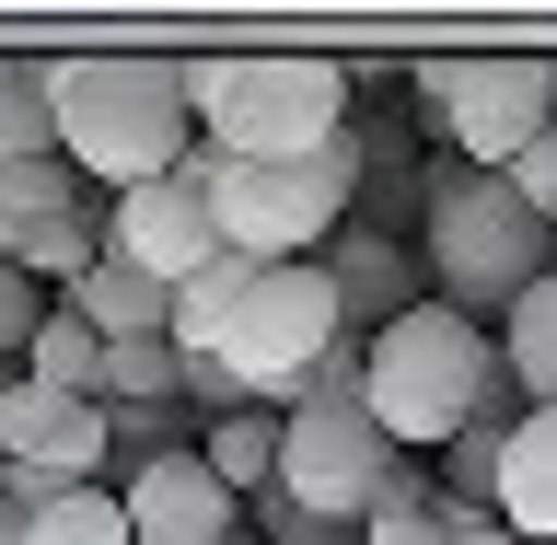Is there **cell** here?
I'll use <instances>...</instances> for the list:
<instances>
[{"label":"cell","instance_id":"7","mask_svg":"<svg viewBox=\"0 0 557 545\" xmlns=\"http://www.w3.org/2000/svg\"><path fill=\"white\" fill-rule=\"evenodd\" d=\"M337 337H348V313L313 256L302 268H256V290L233 302V337H221V372H233V395H302Z\"/></svg>","mask_w":557,"mask_h":545},{"label":"cell","instance_id":"19","mask_svg":"<svg viewBox=\"0 0 557 545\" xmlns=\"http://www.w3.org/2000/svg\"><path fill=\"white\" fill-rule=\"evenodd\" d=\"M453 534H465V511H453V499H430V487H418V465H395V487H383L372 522H360V545H453Z\"/></svg>","mask_w":557,"mask_h":545},{"label":"cell","instance_id":"13","mask_svg":"<svg viewBox=\"0 0 557 545\" xmlns=\"http://www.w3.org/2000/svg\"><path fill=\"white\" fill-rule=\"evenodd\" d=\"M313 268L337 278V313H372V337L395 325V313H418V268L395 256V244H372V233H337Z\"/></svg>","mask_w":557,"mask_h":545},{"label":"cell","instance_id":"23","mask_svg":"<svg viewBox=\"0 0 557 545\" xmlns=\"http://www.w3.org/2000/svg\"><path fill=\"white\" fill-rule=\"evenodd\" d=\"M186 383V348L151 337V348H104V407H174Z\"/></svg>","mask_w":557,"mask_h":545},{"label":"cell","instance_id":"10","mask_svg":"<svg viewBox=\"0 0 557 545\" xmlns=\"http://www.w3.org/2000/svg\"><path fill=\"white\" fill-rule=\"evenodd\" d=\"M0 465H35L59 487H104V407L94 395H47V383H0Z\"/></svg>","mask_w":557,"mask_h":545},{"label":"cell","instance_id":"9","mask_svg":"<svg viewBox=\"0 0 557 545\" xmlns=\"http://www.w3.org/2000/svg\"><path fill=\"white\" fill-rule=\"evenodd\" d=\"M104 256H116V268H139L151 290H186V278L221 256V221H209V174H198V151L104 209Z\"/></svg>","mask_w":557,"mask_h":545},{"label":"cell","instance_id":"11","mask_svg":"<svg viewBox=\"0 0 557 545\" xmlns=\"http://www.w3.org/2000/svg\"><path fill=\"white\" fill-rule=\"evenodd\" d=\"M116 511H128V545H233L244 499L209 476L198 453H163V465H128Z\"/></svg>","mask_w":557,"mask_h":545},{"label":"cell","instance_id":"16","mask_svg":"<svg viewBox=\"0 0 557 545\" xmlns=\"http://www.w3.org/2000/svg\"><path fill=\"white\" fill-rule=\"evenodd\" d=\"M244 290H256V268L221 244V256H209L186 290H174V348H186V360H221V337H233V302H244Z\"/></svg>","mask_w":557,"mask_h":545},{"label":"cell","instance_id":"20","mask_svg":"<svg viewBox=\"0 0 557 545\" xmlns=\"http://www.w3.org/2000/svg\"><path fill=\"white\" fill-rule=\"evenodd\" d=\"M35 151H59V128H47V59H0V174L35 163Z\"/></svg>","mask_w":557,"mask_h":545},{"label":"cell","instance_id":"24","mask_svg":"<svg viewBox=\"0 0 557 545\" xmlns=\"http://www.w3.org/2000/svg\"><path fill=\"white\" fill-rule=\"evenodd\" d=\"M24 545H128V511H116V487H70L59 511H35Z\"/></svg>","mask_w":557,"mask_h":545},{"label":"cell","instance_id":"1","mask_svg":"<svg viewBox=\"0 0 557 545\" xmlns=\"http://www.w3.org/2000/svg\"><path fill=\"white\" fill-rule=\"evenodd\" d=\"M198 94H186V59H139V47H104V59H47V128H59V163L104 198H128L151 174H174L198 139H186Z\"/></svg>","mask_w":557,"mask_h":545},{"label":"cell","instance_id":"28","mask_svg":"<svg viewBox=\"0 0 557 545\" xmlns=\"http://www.w3.org/2000/svg\"><path fill=\"white\" fill-rule=\"evenodd\" d=\"M453 545H522V534H511V522H465Z\"/></svg>","mask_w":557,"mask_h":545},{"label":"cell","instance_id":"8","mask_svg":"<svg viewBox=\"0 0 557 545\" xmlns=\"http://www.w3.org/2000/svg\"><path fill=\"white\" fill-rule=\"evenodd\" d=\"M430 104H442V139L465 151V174H511L557 128V59H453L430 70Z\"/></svg>","mask_w":557,"mask_h":545},{"label":"cell","instance_id":"6","mask_svg":"<svg viewBox=\"0 0 557 545\" xmlns=\"http://www.w3.org/2000/svg\"><path fill=\"white\" fill-rule=\"evenodd\" d=\"M418 268L442 278V302L453 313H511L534 278H546V221L499 186V174H465L453 163L442 186H430V244H418Z\"/></svg>","mask_w":557,"mask_h":545},{"label":"cell","instance_id":"21","mask_svg":"<svg viewBox=\"0 0 557 545\" xmlns=\"http://www.w3.org/2000/svg\"><path fill=\"white\" fill-rule=\"evenodd\" d=\"M198 465L221 487H278V418H209V442H198Z\"/></svg>","mask_w":557,"mask_h":545},{"label":"cell","instance_id":"2","mask_svg":"<svg viewBox=\"0 0 557 545\" xmlns=\"http://www.w3.org/2000/svg\"><path fill=\"white\" fill-rule=\"evenodd\" d=\"M487 383H499V337H487L476 313H453V302L395 313V325L360 348V407H372V430L395 453L465 442L487 418Z\"/></svg>","mask_w":557,"mask_h":545},{"label":"cell","instance_id":"26","mask_svg":"<svg viewBox=\"0 0 557 545\" xmlns=\"http://www.w3.org/2000/svg\"><path fill=\"white\" fill-rule=\"evenodd\" d=\"M47 313H59V302H47V290H35L24 268H0V360H24V348H35V325H47Z\"/></svg>","mask_w":557,"mask_h":545},{"label":"cell","instance_id":"29","mask_svg":"<svg viewBox=\"0 0 557 545\" xmlns=\"http://www.w3.org/2000/svg\"><path fill=\"white\" fill-rule=\"evenodd\" d=\"M24 534H35V522H24V511H12V499H0V545H24Z\"/></svg>","mask_w":557,"mask_h":545},{"label":"cell","instance_id":"25","mask_svg":"<svg viewBox=\"0 0 557 545\" xmlns=\"http://www.w3.org/2000/svg\"><path fill=\"white\" fill-rule=\"evenodd\" d=\"M499 430H511V418H476L465 442H442V476H453V511H465V522L499 499Z\"/></svg>","mask_w":557,"mask_h":545},{"label":"cell","instance_id":"15","mask_svg":"<svg viewBox=\"0 0 557 545\" xmlns=\"http://www.w3.org/2000/svg\"><path fill=\"white\" fill-rule=\"evenodd\" d=\"M499 372H511L534 407H557V268L534 278L511 313H499Z\"/></svg>","mask_w":557,"mask_h":545},{"label":"cell","instance_id":"5","mask_svg":"<svg viewBox=\"0 0 557 545\" xmlns=\"http://www.w3.org/2000/svg\"><path fill=\"white\" fill-rule=\"evenodd\" d=\"M198 174H209V221L244 268H302L348 233V198H360V139H325L302 163H221L198 139Z\"/></svg>","mask_w":557,"mask_h":545},{"label":"cell","instance_id":"27","mask_svg":"<svg viewBox=\"0 0 557 545\" xmlns=\"http://www.w3.org/2000/svg\"><path fill=\"white\" fill-rule=\"evenodd\" d=\"M499 186H511V198H522V209H534V221H557V128H546V139H534V151H522V163H511V174H499Z\"/></svg>","mask_w":557,"mask_h":545},{"label":"cell","instance_id":"14","mask_svg":"<svg viewBox=\"0 0 557 545\" xmlns=\"http://www.w3.org/2000/svg\"><path fill=\"white\" fill-rule=\"evenodd\" d=\"M70 313H82L104 348H151V337H174V290H151V278L116 268V256H104L82 290H70Z\"/></svg>","mask_w":557,"mask_h":545},{"label":"cell","instance_id":"12","mask_svg":"<svg viewBox=\"0 0 557 545\" xmlns=\"http://www.w3.org/2000/svg\"><path fill=\"white\" fill-rule=\"evenodd\" d=\"M487 511L511 522L522 545H557V407H522L499 430V499Z\"/></svg>","mask_w":557,"mask_h":545},{"label":"cell","instance_id":"30","mask_svg":"<svg viewBox=\"0 0 557 545\" xmlns=\"http://www.w3.org/2000/svg\"><path fill=\"white\" fill-rule=\"evenodd\" d=\"M0 268H12V221H0Z\"/></svg>","mask_w":557,"mask_h":545},{"label":"cell","instance_id":"22","mask_svg":"<svg viewBox=\"0 0 557 545\" xmlns=\"http://www.w3.org/2000/svg\"><path fill=\"white\" fill-rule=\"evenodd\" d=\"M70 209H94V186H82L59 151H35V163L0 174V221H12V233H24V221H70Z\"/></svg>","mask_w":557,"mask_h":545},{"label":"cell","instance_id":"18","mask_svg":"<svg viewBox=\"0 0 557 545\" xmlns=\"http://www.w3.org/2000/svg\"><path fill=\"white\" fill-rule=\"evenodd\" d=\"M12 268H24L35 290H82V278L104 268V244H94V209H70V221H24V233H12Z\"/></svg>","mask_w":557,"mask_h":545},{"label":"cell","instance_id":"4","mask_svg":"<svg viewBox=\"0 0 557 545\" xmlns=\"http://www.w3.org/2000/svg\"><path fill=\"white\" fill-rule=\"evenodd\" d=\"M198 139L221 163H302L348 139V70L337 59H186Z\"/></svg>","mask_w":557,"mask_h":545},{"label":"cell","instance_id":"3","mask_svg":"<svg viewBox=\"0 0 557 545\" xmlns=\"http://www.w3.org/2000/svg\"><path fill=\"white\" fill-rule=\"evenodd\" d=\"M395 465L407 453L372 430V407H360V348H325V372L290 395V418H278V499L302 522H325V534H348V522H372V499L395 487Z\"/></svg>","mask_w":557,"mask_h":545},{"label":"cell","instance_id":"17","mask_svg":"<svg viewBox=\"0 0 557 545\" xmlns=\"http://www.w3.org/2000/svg\"><path fill=\"white\" fill-rule=\"evenodd\" d=\"M24 383H47V395H94V407H104V337L59 302L47 325H35V348H24Z\"/></svg>","mask_w":557,"mask_h":545}]
</instances>
